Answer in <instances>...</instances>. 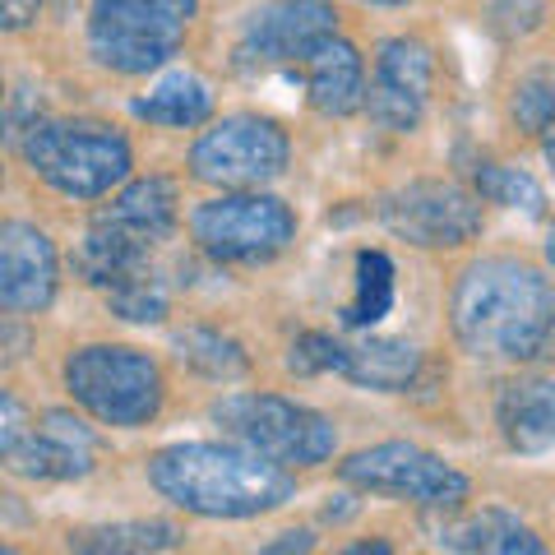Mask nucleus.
Wrapping results in <instances>:
<instances>
[{"instance_id":"obj_1","label":"nucleus","mask_w":555,"mask_h":555,"mask_svg":"<svg viewBox=\"0 0 555 555\" xmlns=\"http://www.w3.org/2000/svg\"><path fill=\"white\" fill-rule=\"evenodd\" d=\"M454 338L486 361H537L555 347V287L542 269L495 255L454 283Z\"/></svg>"},{"instance_id":"obj_2","label":"nucleus","mask_w":555,"mask_h":555,"mask_svg":"<svg viewBox=\"0 0 555 555\" xmlns=\"http://www.w3.org/2000/svg\"><path fill=\"white\" fill-rule=\"evenodd\" d=\"M149 481L163 500L199 518H255L297 495L287 467L246 444H167L149 459Z\"/></svg>"},{"instance_id":"obj_3","label":"nucleus","mask_w":555,"mask_h":555,"mask_svg":"<svg viewBox=\"0 0 555 555\" xmlns=\"http://www.w3.org/2000/svg\"><path fill=\"white\" fill-rule=\"evenodd\" d=\"M33 177L69 199H102L130 177V144L102 120H38L24 139Z\"/></svg>"},{"instance_id":"obj_4","label":"nucleus","mask_w":555,"mask_h":555,"mask_svg":"<svg viewBox=\"0 0 555 555\" xmlns=\"http://www.w3.org/2000/svg\"><path fill=\"white\" fill-rule=\"evenodd\" d=\"M214 422L278 467H315L338 449L334 422L283 393H228L214 403Z\"/></svg>"},{"instance_id":"obj_5","label":"nucleus","mask_w":555,"mask_h":555,"mask_svg":"<svg viewBox=\"0 0 555 555\" xmlns=\"http://www.w3.org/2000/svg\"><path fill=\"white\" fill-rule=\"evenodd\" d=\"M199 0H93L89 51L116 75H149L185 42Z\"/></svg>"},{"instance_id":"obj_6","label":"nucleus","mask_w":555,"mask_h":555,"mask_svg":"<svg viewBox=\"0 0 555 555\" xmlns=\"http://www.w3.org/2000/svg\"><path fill=\"white\" fill-rule=\"evenodd\" d=\"M65 389L102 426H144L163 408V366L139 347L93 343L65 361Z\"/></svg>"},{"instance_id":"obj_7","label":"nucleus","mask_w":555,"mask_h":555,"mask_svg":"<svg viewBox=\"0 0 555 555\" xmlns=\"http://www.w3.org/2000/svg\"><path fill=\"white\" fill-rule=\"evenodd\" d=\"M190 236L199 241L204 255L218 264H264V259L283 255L297 236V214L273 199L255 195V190H236V195H218L190 214Z\"/></svg>"},{"instance_id":"obj_8","label":"nucleus","mask_w":555,"mask_h":555,"mask_svg":"<svg viewBox=\"0 0 555 555\" xmlns=\"http://www.w3.org/2000/svg\"><path fill=\"white\" fill-rule=\"evenodd\" d=\"M287 130L269 116L236 112L214 120L190 149V177L222 190H255L287 171Z\"/></svg>"},{"instance_id":"obj_9","label":"nucleus","mask_w":555,"mask_h":555,"mask_svg":"<svg viewBox=\"0 0 555 555\" xmlns=\"http://www.w3.org/2000/svg\"><path fill=\"white\" fill-rule=\"evenodd\" d=\"M338 477L347 486H357V491L412 500V505H430V509H454L473 491V481L454 463H444L440 454H430L422 444H408V440L361 449V454L338 463Z\"/></svg>"},{"instance_id":"obj_10","label":"nucleus","mask_w":555,"mask_h":555,"mask_svg":"<svg viewBox=\"0 0 555 555\" xmlns=\"http://www.w3.org/2000/svg\"><path fill=\"white\" fill-rule=\"evenodd\" d=\"M481 195L454 181H412L398 185L393 195L379 199V222L422 250H449L463 246L481 232Z\"/></svg>"},{"instance_id":"obj_11","label":"nucleus","mask_w":555,"mask_h":555,"mask_svg":"<svg viewBox=\"0 0 555 555\" xmlns=\"http://www.w3.org/2000/svg\"><path fill=\"white\" fill-rule=\"evenodd\" d=\"M334 33L338 10L328 0H264L241 24V56L259 65H301Z\"/></svg>"},{"instance_id":"obj_12","label":"nucleus","mask_w":555,"mask_h":555,"mask_svg":"<svg viewBox=\"0 0 555 555\" xmlns=\"http://www.w3.org/2000/svg\"><path fill=\"white\" fill-rule=\"evenodd\" d=\"M430 79H436V56H430L426 42L416 38L379 42L375 75L366 89V116L379 130H393V134L416 130L430 98Z\"/></svg>"},{"instance_id":"obj_13","label":"nucleus","mask_w":555,"mask_h":555,"mask_svg":"<svg viewBox=\"0 0 555 555\" xmlns=\"http://www.w3.org/2000/svg\"><path fill=\"white\" fill-rule=\"evenodd\" d=\"M5 463H10V473L33 477V481H75L93 473L98 436L75 412H47L42 426L33 422V436Z\"/></svg>"},{"instance_id":"obj_14","label":"nucleus","mask_w":555,"mask_h":555,"mask_svg":"<svg viewBox=\"0 0 555 555\" xmlns=\"http://www.w3.org/2000/svg\"><path fill=\"white\" fill-rule=\"evenodd\" d=\"M56 297V246L33 222L0 228V306L14 315L47 310Z\"/></svg>"},{"instance_id":"obj_15","label":"nucleus","mask_w":555,"mask_h":555,"mask_svg":"<svg viewBox=\"0 0 555 555\" xmlns=\"http://www.w3.org/2000/svg\"><path fill=\"white\" fill-rule=\"evenodd\" d=\"M306 89L315 112L324 116H347L357 107H366V65H361V51L347 38H324L310 56L301 61Z\"/></svg>"},{"instance_id":"obj_16","label":"nucleus","mask_w":555,"mask_h":555,"mask_svg":"<svg viewBox=\"0 0 555 555\" xmlns=\"http://www.w3.org/2000/svg\"><path fill=\"white\" fill-rule=\"evenodd\" d=\"M93 222H107V228H116L120 236H130L139 246L153 250L158 241L171 236V228H177V181H167V177L130 181L107 208H98Z\"/></svg>"},{"instance_id":"obj_17","label":"nucleus","mask_w":555,"mask_h":555,"mask_svg":"<svg viewBox=\"0 0 555 555\" xmlns=\"http://www.w3.org/2000/svg\"><path fill=\"white\" fill-rule=\"evenodd\" d=\"M500 436L518 454H546L555 444V379H509L495 398Z\"/></svg>"},{"instance_id":"obj_18","label":"nucleus","mask_w":555,"mask_h":555,"mask_svg":"<svg viewBox=\"0 0 555 555\" xmlns=\"http://www.w3.org/2000/svg\"><path fill=\"white\" fill-rule=\"evenodd\" d=\"M130 112L163 130H195L214 116V89H208L195 69H171L144 98L130 102Z\"/></svg>"},{"instance_id":"obj_19","label":"nucleus","mask_w":555,"mask_h":555,"mask_svg":"<svg viewBox=\"0 0 555 555\" xmlns=\"http://www.w3.org/2000/svg\"><path fill=\"white\" fill-rule=\"evenodd\" d=\"M181 546V528L167 518H134V524H93L65 537L69 555H163Z\"/></svg>"},{"instance_id":"obj_20","label":"nucleus","mask_w":555,"mask_h":555,"mask_svg":"<svg viewBox=\"0 0 555 555\" xmlns=\"http://www.w3.org/2000/svg\"><path fill=\"white\" fill-rule=\"evenodd\" d=\"M416 371H422V352L412 343L398 338H366L357 347H347V379L361 389H379V393H403Z\"/></svg>"},{"instance_id":"obj_21","label":"nucleus","mask_w":555,"mask_h":555,"mask_svg":"<svg viewBox=\"0 0 555 555\" xmlns=\"http://www.w3.org/2000/svg\"><path fill=\"white\" fill-rule=\"evenodd\" d=\"M171 347H177L181 366L204 375V379H222V385H228V379H241V375L250 371L246 347H241L232 334H222V328H208V324L181 328V334L171 338Z\"/></svg>"},{"instance_id":"obj_22","label":"nucleus","mask_w":555,"mask_h":555,"mask_svg":"<svg viewBox=\"0 0 555 555\" xmlns=\"http://www.w3.org/2000/svg\"><path fill=\"white\" fill-rule=\"evenodd\" d=\"M393 306V259L385 250H361L357 255V297L343 306L347 328H371L389 315Z\"/></svg>"},{"instance_id":"obj_23","label":"nucleus","mask_w":555,"mask_h":555,"mask_svg":"<svg viewBox=\"0 0 555 555\" xmlns=\"http://www.w3.org/2000/svg\"><path fill=\"white\" fill-rule=\"evenodd\" d=\"M477 195L505 208H524L528 218L546 214V190L537 177H528L524 167H505V163H481L477 167Z\"/></svg>"},{"instance_id":"obj_24","label":"nucleus","mask_w":555,"mask_h":555,"mask_svg":"<svg viewBox=\"0 0 555 555\" xmlns=\"http://www.w3.org/2000/svg\"><path fill=\"white\" fill-rule=\"evenodd\" d=\"M107 297H112L116 315L130 320V324H158V320L167 315V287H163V278H153V269L134 273L130 283L112 287Z\"/></svg>"},{"instance_id":"obj_25","label":"nucleus","mask_w":555,"mask_h":555,"mask_svg":"<svg viewBox=\"0 0 555 555\" xmlns=\"http://www.w3.org/2000/svg\"><path fill=\"white\" fill-rule=\"evenodd\" d=\"M509 112L518 120V130L542 134L551 120H555V69H532V75L518 79Z\"/></svg>"},{"instance_id":"obj_26","label":"nucleus","mask_w":555,"mask_h":555,"mask_svg":"<svg viewBox=\"0 0 555 555\" xmlns=\"http://www.w3.org/2000/svg\"><path fill=\"white\" fill-rule=\"evenodd\" d=\"M287 371H297V375L338 371V375H347V347L328 334H301L287 352Z\"/></svg>"},{"instance_id":"obj_27","label":"nucleus","mask_w":555,"mask_h":555,"mask_svg":"<svg viewBox=\"0 0 555 555\" xmlns=\"http://www.w3.org/2000/svg\"><path fill=\"white\" fill-rule=\"evenodd\" d=\"M477 555H551V551H546V542H542V537H537L532 528L514 524L509 514L495 509L491 532H486V542H481Z\"/></svg>"},{"instance_id":"obj_28","label":"nucleus","mask_w":555,"mask_h":555,"mask_svg":"<svg viewBox=\"0 0 555 555\" xmlns=\"http://www.w3.org/2000/svg\"><path fill=\"white\" fill-rule=\"evenodd\" d=\"M546 0H491V28L500 38H528L532 28H542Z\"/></svg>"},{"instance_id":"obj_29","label":"nucleus","mask_w":555,"mask_h":555,"mask_svg":"<svg viewBox=\"0 0 555 555\" xmlns=\"http://www.w3.org/2000/svg\"><path fill=\"white\" fill-rule=\"evenodd\" d=\"M33 436V426H28V412H24V403L14 393H0V454H14L24 440Z\"/></svg>"},{"instance_id":"obj_30","label":"nucleus","mask_w":555,"mask_h":555,"mask_svg":"<svg viewBox=\"0 0 555 555\" xmlns=\"http://www.w3.org/2000/svg\"><path fill=\"white\" fill-rule=\"evenodd\" d=\"M38 10H42V0H0V24H5L10 33L33 28L38 24Z\"/></svg>"},{"instance_id":"obj_31","label":"nucleus","mask_w":555,"mask_h":555,"mask_svg":"<svg viewBox=\"0 0 555 555\" xmlns=\"http://www.w3.org/2000/svg\"><path fill=\"white\" fill-rule=\"evenodd\" d=\"M310 546H315V537H310V532H283V542L269 546V551H259V555H306Z\"/></svg>"},{"instance_id":"obj_32","label":"nucleus","mask_w":555,"mask_h":555,"mask_svg":"<svg viewBox=\"0 0 555 555\" xmlns=\"http://www.w3.org/2000/svg\"><path fill=\"white\" fill-rule=\"evenodd\" d=\"M338 555H393V546L385 542V537H371V542H352V546H343Z\"/></svg>"},{"instance_id":"obj_33","label":"nucleus","mask_w":555,"mask_h":555,"mask_svg":"<svg viewBox=\"0 0 555 555\" xmlns=\"http://www.w3.org/2000/svg\"><path fill=\"white\" fill-rule=\"evenodd\" d=\"M542 153H546V163L555 167V120H551V126L542 130Z\"/></svg>"},{"instance_id":"obj_34","label":"nucleus","mask_w":555,"mask_h":555,"mask_svg":"<svg viewBox=\"0 0 555 555\" xmlns=\"http://www.w3.org/2000/svg\"><path fill=\"white\" fill-rule=\"evenodd\" d=\"M546 264L555 269V228H551V236H546Z\"/></svg>"},{"instance_id":"obj_35","label":"nucleus","mask_w":555,"mask_h":555,"mask_svg":"<svg viewBox=\"0 0 555 555\" xmlns=\"http://www.w3.org/2000/svg\"><path fill=\"white\" fill-rule=\"evenodd\" d=\"M361 5H408V0H361Z\"/></svg>"},{"instance_id":"obj_36","label":"nucleus","mask_w":555,"mask_h":555,"mask_svg":"<svg viewBox=\"0 0 555 555\" xmlns=\"http://www.w3.org/2000/svg\"><path fill=\"white\" fill-rule=\"evenodd\" d=\"M0 555H20V551H14V546H5V551H0Z\"/></svg>"}]
</instances>
